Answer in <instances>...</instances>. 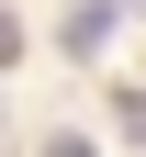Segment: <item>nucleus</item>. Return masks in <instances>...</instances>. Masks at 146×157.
<instances>
[{"label":"nucleus","mask_w":146,"mask_h":157,"mask_svg":"<svg viewBox=\"0 0 146 157\" xmlns=\"http://www.w3.org/2000/svg\"><path fill=\"white\" fill-rule=\"evenodd\" d=\"M11 56H23V23H11V11H0V67H11Z\"/></svg>","instance_id":"obj_2"},{"label":"nucleus","mask_w":146,"mask_h":157,"mask_svg":"<svg viewBox=\"0 0 146 157\" xmlns=\"http://www.w3.org/2000/svg\"><path fill=\"white\" fill-rule=\"evenodd\" d=\"M45 157H90V135H56V146H45Z\"/></svg>","instance_id":"obj_3"},{"label":"nucleus","mask_w":146,"mask_h":157,"mask_svg":"<svg viewBox=\"0 0 146 157\" xmlns=\"http://www.w3.org/2000/svg\"><path fill=\"white\" fill-rule=\"evenodd\" d=\"M112 34H124V0H79L68 11V56H101Z\"/></svg>","instance_id":"obj_1"}]
</instances>
